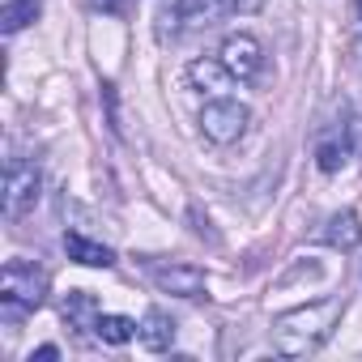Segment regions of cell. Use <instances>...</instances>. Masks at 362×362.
I'll use <instances>...</instances> for the list:
<instances>
[{
    "label": "cell",
    "mask_w": 362,
    "mask_h": 362,
    "mask_svg": "<svg viewBox=\"0 0 362 362\" xmlns=\"http://www.w3.org/2000/svg\"><path fill=\"white\" fill-rule=\"evenodd\" d=\"M324 243L337 247V252H354V247L362 243V222H358V214H354V209L332 214L328 226H324Z\"/></svg>",
    "instance_id": "obj_10"
},
{
    "label": "cell",
    "mask_w": 362,
    "mask_h": 362,
    "mask_svg": "<svg viewBox=\"0 0 362 362\" xmlns=\"http://www.w3.org/2000/svg\"><path fill=\"white\" fill-rule=\"evenodd\" d=\"M47 298V273L35 260H9L5 273H0V315L5 324H18L22 315L39 311Z\"/></svg>",
    "instance_id": "obj_2"
},
{
    "label": "cell",
    "mask_w": 362,
    "mask_h": 362,
    "mask_svg": "<svg viewBox=\"0 0 362 362\" xmlns=\"http://www.w3.org/2000/svg\"><path fill=\"white\" fill-rule=\"evenodd\" d=\"M145 273L153 277L158 290L175 294V298H197L205 290V273L197 264H162V260H145Z\"/></svg>",
    "instance_id": "obj_6"
},
{
    "label": "cell",
    "mask_w": 362,
    "mask_h": 362,
    "mask_svg": "<svg viewBox=\"0 0 362 362\" xmlns=\"http://www.w3.org/2000/svg\"><path fill=\"white\" fill-rule=\"evenodd\" d=\"M341 311H345V303H341V298H328V303H315V307H298V311L277 315V324H273V341H277V349L290 354V358L315 354V349L332 337Z\"/></svg>",
    "instance_id": "obj_1"
},
{
    "label": "cell",
    "mask_w": 362,
    "mask_h": 362,
    "mask_svg": "<svg viewBox=\"0 0 362 362\" xmlns=\"http://www.w3.org/2000/svg\"><path fill=\"white\" fill-rule=\"evenodd\" d=\"M136 337H141V345L145 349H153V354H162V349H170L175 345V320L166 315V311H145V320L136 324Z\"/></svg>",
    "instance_id": "obj_11"
},
{
    "label": "cell",
    "mask_w": 362,
    "mask_h": 362,
    "mask_svg": "<svg viewBox=\"0 0 362 362\" xmlns=\"http://www.w3.org/2000/svg\"><path fill=\"white\" fill-rule=\"evenodd\" d=\"M39 18V0H9L5 9H0V30L5 35H18L22 26H30Z\"/></svg>",
    "instance_id": "obj_14"
},
{
    "label": "cell",
    "mask_w": 362,
    "mask_h": 362,
    "mask_svg": "<svg viewBox=\"0 0 362 362\" xmlns=\"http://www.w3.org/2000/svg\"><path fill=\"white\" fill-rule=\"evenodd\" d=\"M43 192V175L35 162H9L5 170V218H22L39 205Z\"/></svg>",
    "instance_id": "obj_4"
},
{
    "label": "cell",
    "mask_w": 362,
    "mask_h": 362,
    "mask_svg": "<svg viewBox=\"0 0 362 362\" xmlns=\"http://www.w3.org/2000/svg\"><path fill=\"white\" fill-rule=\"evenodd\" d=\"M60 315H64L73 328H94V320H98L103 311H98V298H94L90 290H69V294L60 298Z\"/></svg>",
    "instance_id": "obj_12"
},
{
    "label": "cell",
    "mask_w": 362,
    "mask_h": 362,
    "mask_svg": "<svg viewBox=\"0 0 362 362\" xmlns=\"http://www.w3.org/2000/svg\"><path fill=\"white\" fill-rule=\"evenodd\" d=\"M94 337L107 341V345H128L136 337V324L128 315H98L94 320Z\"/></svg>",
    "instance_id": "obj_13"
},
{
    "label": "cell",
    "mask_w": 362,
    "mask_h": 362,
    "mask_svg": "<svg viewBox=\"0 0 362 362\" xmlns=\"http://www.w3.org/2000/svg\"><path fill=\"white\" fill-rule=\"evenodd\" d=\"M358 13H362V0H358Z\"/></svg>",
    "instance_id": "obj_17"
},
{
    "label": "cell",
    "mask_w": 362,
    "mask_h": 362,
    "mask_svg": "<svg viewBox=\"0 0 362 362\" xmlns=\"http://www.w3.org/2000/svg\"><path fill=\"white\" fill-rule=\"evenodd\" d=\"M56 358H60V349H56V345H39V349L30 354V362H56Z\"/></svg>",
    "instance_id": "obj_16"
},
{
    "label": "cell",
    "mask_w": 362,
    "mask_h": 362,
    "mask_svg": "<svg viewBox=\"0 0 362 362\" xmlns=\"http://www.w3.org/2000/svg\"><path fill=\"white\" fill-rule=\"evenodd\" d=\"M64 252H69V260L90 264V269H111V264H115V252H111L107 243L81 235V230H69V235H64Z\"/></svg>",
    "instance_id": "obj_9"
},
{
    "label": "cell",
    "mask_w": 362,
    "mask_h": 362,
    "mask_svg": "<svg viewBox=\"0 0 362 362\" xmlns=\"http://www.w3.org/2000/svg\"><path fill=\"white\" fill-rule=\"evenodd\" d=\"M218 60L226 64L230 77L252 81V77L264 69V43H260L256 35H230V39L222 43V56H218Z\"/></svg>",
    "instance_id": "obj_7"
},
{
    "label": "cell",
    "mask_w": 362,
    "mask_h": 362,
    "mask_svg": "<svg viewBox=\"0 0 362 362\" xmlns=\"http://www.w3.org/2000/svg\"><path fill=\"white\" fill-rule=\"evenodd\" d=\"M260 0H184L175 9V22L184 26H218L226 18H239V13H256Z\"/></svg>",
    "instance_id": "obj_5"
},
{
    "label": "cell",
    "mask_w": 362,
    "mask_h": 362,
    "mask_svg": "<svg viewBox=\"0 0 362 362\" xmlns=\"http://www.w3.org/2000/svg\"><path fill=\"white\" fill-rule=\"evenodd\" d=\"M247 119H252V111H247L239 98H214V103H205V111H201V128H205V136L218 141V145H235V141L247 132Z\"/></svg>",
    "instance_id": "obj_3"
},
{
    "label": "cell",
    "mask_w": 362,
    "mask_h": 362,
    "mask_svg": "<svg viewBox=\"0 0 362 362\" xmlns=\"http://www.w3.org/2000/svg\"><path fill=\"white\" fill-rule=\"evenodd\" d=\"M349 158V124H328L315 141V162L324 175H337Z\"/></svg>",
    "instance_id": "obj_8"
},
{
    "label": "cell",
    "mask_w": 362,
    "mask_h": 362,
    "mask_svg": "<svg viewBox=\"0 0 362 362\" xmlns=\"http://www.w3.org/2000/svg\"><path fill=\"white\" fill-rule=\"evenodd\" d=\"M188 77H192L201 90H222L230 73H226V64H222V60H218V64H214V60H197V64L188 69Z\"/></svg>",
    "instance_id": "obj_15"
}]
</instances>
